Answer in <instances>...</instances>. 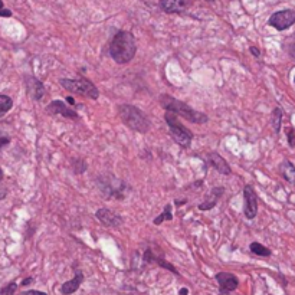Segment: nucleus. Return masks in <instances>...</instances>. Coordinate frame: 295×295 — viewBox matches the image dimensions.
<instances>
[{"mask_svg":"<svg viewBox=\"0 0 295 295\" xmlns=\"http://www.w3.org/2000/svg\"><path fill=\"white\" fill-rule=\"evenodd\" d=\"M144 261H148V262H157L159 265L164 266L166 269H169V271H172V272H175L176 275H178V272H177L176 269H175V266L170 265V264H167L166 261H163L160 258H156V256H153L151 255V251H146V255H144Z\"/></svg>","mask_w":295,"mask_h":295,"instance_id":"nucleus-17","label":"nucleus"},{"mask_svg":"<svg viewBox=\"0 0 295 295\" xmlns=\"http://www.w3.org/2000/svg\"><path fill=\"white\" fill-rule=\"evenodd\" d=\"M74 172L75 173H84V172H87V169H88V166H87V163L84 162V160H74Z\"/></svg>","mask_w":295,"mask_h":295,"instance_id":"nucleus-22","label":"nucleus"},{"mask_svg":"<svg viewBox=\"0 0 295 295\" xmlns=\"http://www.w3.org/2000/svg\"><path fill=\"white\" fill-rule=\"evenodd\" d=\"M249 249L252 253L258 255V256H271V251L265 248L264 245H261L259 242H252L249 245Z\"/></svg>","mask_w":295,"mask_h":295,"instance_id":"nucleus-18","label":"nucleus"},{"mask_svg":"<svg viewBox=\"0 0 295 295\" xmlns=\"http://www.w3.org/2000/svg\"><path fill=\"white\" fill-rule=\"evenodd\" d=\"M13 105V101L7 95H0V117L4 116Z\"/></svg>","mask_w":295,"mask_h":295,"instance_id":"nucleus-20","label":"nucleus"},{"mask_svg":"<svg viewBox=\"0 0 295 295\" xmlns=\"http://www.w3.org/2000/svg\"><path fill=\"white\" fill-rule=\"evenodd\" d=\"M32 282V278H28V280L23 281V285H26V284H30Z\"/></svg>","mask_w":295,"mask_h":295,"instance_id":"nucleus-31","label":"nucleus"},{"mask_svg":"<svg viewBox=\"0 0 295 295\" xmlns=\"http://www.w3.org/2000/svg\"><path fill=\"white\" fill-rule=\"evenodd\" d=\"M225 192L223 190V187H219V189H213L212 193H210V196H212V199L209 200V202H203V203H200L199 205V209L200 210H210V209H213V207L216 206V203H218V199L222 196V193Z\"/></svg>","mask_w":295,"mask_h":295,"instance_id":"nucleus-16","label":"nucleus"},{"mask_svg":"<svg viewBox=\"0 0 295 295\" xmlns=\"http://www.w3.org/2000/svg\"><path fill=\"white\" fill-rule=\"evenodd\" d=\"M9 137L6 135V134H3V133H0V148L3 147V146H6L7 143H9Z\"/></svg>","mask_w":295,"mask_h":295,"instance_id":"nucleus-24","label":"nucleus"},{"mask_svg":"<svg viewBox=\"0 0 295 295\" xmlns=\"http://www.w3.org/2000/svg\"><path fill=\"white\" fill-rule=\"evenodd\" d=\"M173 219V213H172V205H166L164 206V212L160 213L156 219H154V225H160L164 221H172Z\"/></svg>","mask_w":295,"mask_h":295,"instance_id":"nucleus-19","label":"nucleus"},{"mask_svg":"<svg viewBox=\"0 0 295 295\" xmlns=\"http://www.w3.org/2000/svg\"><path fill=\"white\" fill-rule=\"evenodd\" d=\"M1 7H3V3H1V1H0V9H1Z\"/></svg>","mask_w":295,"mask_h":295,"instance_id":"nucleus-33","label":"nucleus"},{"mask_svg":"<svg viewBox=\"0 0 295 295\" xmlns=\"http://www.w3.org/2000/svg\"><path fill=\"white\" fill-rule=\"evenodd\" d=\"M137 52V44L134 39L133 33L127 30H119L113 38L110 45V55L119 65L128 63L133 60L134 55Z\"/></svg>","mask_w":295,"mask_h":295,"instance_id":"nucleus-1","label":"nucleus"},{"mask_svg":"<svg viewBox=\"0 0 295 295\" xmlns=\"http://www.w3.org/2000/svg\"><path fill=\"white\" fill-rule=\"evenodd\" d=\"M160 104L166 111L175 113L178 117H183L184 119L194 122V124H205L207 122V116L203 113L194 111L189 105L183 101H178L177 98H173L170 95H162L160 97Z\"/></svg>","mask_w":295,"mask_h":295,"instance_id":"nucleus-2","label":"nucleus"},{"mask_svg":"<svg viewBox=\"0 0 295 295\" xmlns=\"http://www.w3.org/2000/svg\"><path fill=\"white\" fill-rule=\"evenodd\" d=\"M288 138H290V146H291V147H294V146H295L294 131H291V130H290V137H288Z\"/></svg>","mask_w":295,"mask_h":295,"instance_id":"nucleus-26","label":"nucleus"},{"mask_svg":"<svg viewBox=\"0 0 295 295\" xmlns=\"http://www.w3.org/2000/svg\"><path fill=\"white\" fill-rule=\"evenodd\" d=\"M97 218H98V221L101 222L104 226H107V228H118V226H121L122 222H124V219H122L118 213L110 210V209H105V207L97 210Z\"/></svg>","mask_w":295,"mask_h":295,"instance_id":"nucleus-9","label":"nucleus"},{"mask_svg":"<svg viewBox=\"0 0 295 295\" xmlns=\"http://www.w3.org/2000/svg\"><path fill=\"white\" fill-rule=\"evenodd\" d=\"M249 51H251L252 54H253V55H255L256 58H259V57H261V52H259V49H258V48H255V46H252V48H251V49H249Z\"/></svg>","mask_w":295,"mask_h":295,"instance_id":"nucleus-25","label":"nucleus"},{"mask_svg":"<svg viewBox=\"0 0 295 295\" xmlns=\"http://www.w3.org/2000/svg\"><path fill=\"white\" fill-rule=\"evenodd\" d=\"M60 85L65 89L74 92V94L84 95V97L91 98V100H97L100 97L98 88L89 79H87V78H79V79H66V78H62L60 79Z\"/></svg>","mask_w":295,"mask_h":295,"instance_id":"nucleus-5","label":"nucleus"},{"mask_svg":"<svg viewBox=\"0 0 295 295\" xmlns=\"http://www.w3.org/2000/svg\"><path fill=\"white\" fill-rule=\"evenodd\" d=\"M160 6L167 13H180L186 7V0H160Z\"/></svg>","mask_w":295,"mask_h":295,"instance_id":"nucleus-13","label":"nucleus"},{"mask_svg":"<svg viewBox=\"0 0 295 295\" xmlns=\"http://www.w3.org/2000/svg\"><path fill=\"white\" fill-rule=\"evenodd\" d=\"M166 122L169 125L170 134L173 137V140L176 141L178 146H181L183 148L190 147L193 140V134L189 128H186L184 125H181L177 119V116L175 113L167 111L166 113Z\"/></svg>","mask_w":295,"mask_h":295,"instance_id":"nucleus-4","label":"nucleus"},{"mask_svg":"<svg viewBox=\"0 0 295 295\" xmlns=\"http://www.w3.org/2000/svg\"><path fill=\"white\" fill-rule=\"evenodd\" d=\"M209 162L222 175H231L229 164H228V162L222 157L219 153H210L209 154Z\"/></svg>","mask_w":295,"mask_h":295,"instance_id":"nucleus-12","label":"nucleus"},{"mask_svg":"<svg viewBox=\"0 0 295 295\" xmlns=\"http://www.w3.org/2000/svg\"><path fill=\"white\" fill-rule=\"evenodd\" d=\"M118 114L130 130L137 133H147L150 130V119L140 108L134 105H121L118 108Z\"/></svg>","mask_w":295,"mask_h":295,"instance_id":"nucleus-3","label":"nucleus"},{"mask_svg":"<svg viewBox=\"0 0 295 295\" xmlns=\"http://www.w3.org/2000/svg\"><path fill=\"white\" fill-rule=\"evenodd\" d=\"M280 170H281V175L284 176V178H285L287 181H290V183H295V167L293 163L288 162V160H285V162L282 163V164L280 166Z\"/></svg>","mask_w":295,"mask_h":295,"instance_id":"nucleus-15","label":"nucleus"},{"mask_svg":"<svg viewBox=\"0 0 295 295\" xmlns=\"http://www.w3.org/2000/svg\"><path fill=\"white\" fill-rule=\"evenodd\" d=\"M23 295H46L45 293H41V291H28V293H25Z\"/></svg>","mask_w":295,"mask_h":295,"instance_id":"nucleus-27","label":"nucleus"},{"mask_svg":"<svg viewBox=\"0 0 295 295\" xmlns=\"http://www.w3.org/2000/svg\"><path fill=\"white\" fill-rule=\"evenodd\" d=\"M216 281L219 284V290H221V294H228V293H232L235 291L239 285V281L236 278L234 274H229V272H218L216 274Z\"/></svg>","mask_w":295,"mask_h":295,"instance_id":"nucleus-8","label":"nucleus"},{"mask_svg":"<svg viewBox=\"0 0 295 295\" xmlns=\"http://www.w3.org/2000/svg\"><path fill=\"white\" fill-rule=\"evenodd\" d=\"M10 15H12V13H10L9 10H1V12H0V16H10Z\"/></svg>","mask_w":295,"mask_h":295,"instance_id":"nucleus-29","label":"nucleus"},{"mask_svg":"<svg viewBox=\"0 0 295 295\" xmlns=\"http://www.w3.org/2000/svg\"><path fill=\"white\" fill-rule=\"evenodd\" d=\"M3 178V172H1V169H0V180Z\"/></svg>","mask_w":295,"mask_h":295,"instance_id":"nucleus-32","label":"nucleus"},{"mask_svg":"<svg viewBox=\"0 0 295 295\" xmlns=\"http://www.w3.org/2000/svg\"><path fill=\"white\" fill-rule=\"evenodd\" d=\"M15 291L16 284L15 282H12V284H9L7 287H4V288L0 290V295H15Z\"/></svg>","mask_w":295,"mask_h":295,"instance_id":"nucleus-23","label":"nucleus"},{"mask_svg":"<svg viewBox=\"0 0 295 295\" xmlns=\"http://www.w3.org/2000/svg\"><path fill=\"white\" fill-rule=\"evenodd\" d=\"M295 23L294 10H281L269 17V25L278 30L288 29Z\"/></svg>","mask_w":295,"mask_h":295,"instance_id":"nucleus-6","label":"nucleus"},{"mask_svg":"<svg viewBox=\"0 0 295 295\" xmlns=\"http://www.w3.org/2000/svg\"><path fill=\"white\" fill-rule=\"evenodd\" d=\"M82 281H84V275H82V272H81V271H76L74 280L68 281V282H65V284L62 285V288H60L62 294H65V295L74 294L75 291L79 288V285L82 284Z\"/></svg>","mask_w":295,"mask_h":295,"instance_id":"nucleus-14","label":"nucleus"},{"mask_svg":"<svg viewBox=\"0 0 295 295\" xmlns=\"http://www.w3.org/2000/svg\"><path fill=\"white\" fill-rule=\"evenodd\" d=\"M281 118H282V111H281L280 108H275L274 113H272V125H274L275 133H280Z\"/></svg>","mask_w":295,"mask_h":295,"instance_id":"nucleus-21","label":"nucleus"},{"mask_svg":"<svg viewBox=\"0 0 295 295\" xmlns=\"http://www.w3.org/2000/svg\"><path fill=\"white\" fill-rule=\"evenodd\" d=\"M26 87H28L29 95L33 100H36V101L42 100V97L45 95V85L39 79L30 76V78L26 79Z\"/></svg>","mask_w":295,"mask_h":295,"instance_id":"nucleus-11","label":"nucleus"},{"mask_svg":"<svg viewBox=\"0 0 295 295\" xmlns=\"http://www.w3.org/2000/svg\"><path fill=\"white\" fill-rule=\"evenodd\" d=\"M243 200H245V207L243 213L248 219H253L258 213V197L251 184H246L243 189Z\"/></svg>","mask_w":295,"mask_h":295,"instance_id":"nucleus-7","label":"nucleus"},{"mask_svg":"<svg viewBox=\"0 0 295 295\" xmlns=\"http://www.w3.org/2000/svg\"><path fill=\"white\" fill-rule=\"evenodd\" d=\"M187 293H189V291H187L186 288H183V290H180V295H187Z\"/></svg>","mask_w":295,"mask_h":295,"instance_id":"nucleus-30","label":"nucleus"},{"mask_svg":"<svg viewBox=\"0 0 295 295\" xmlns=\"http://www.w3.org/2000/svg\"><path fill=\"white\" fill-rule=\"evenodd\" d=\"M46 111L49 113V114H60V116H63V117L66 118H71V119H78V114L72 111V110H69L68 108V105L63 103V101H52V103L49 104L48 107H46Z\"/></svg>","mask_w":295,"mask_h":295,"instance_id":"nucleus-10","label":"nucleus"},{"mask_svg":"<svg viewBox=\"0 0 295 295\" xmlns=\"http://www.w3.org/2000/svg\"><path fill=\"white\" fill-rule=\"evenodd\" d=\"M66 103L69 104V105H75V100L72 97H68V98H66Z\"/></svg>","mask_w":295,"mask_h":295,"instance_id":"nucleus-28","label":"nucleus"}]
</instances>
